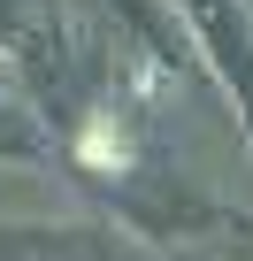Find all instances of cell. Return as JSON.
Returning <instances> with one entry per match:
<instances>
[{"instance_id": "cell-2", "label": "cell", "mask_w": 253, "mask_h": 261, "mask_svg": "<svg viewBox=\"0 0 253 261\" xmlns=\"http://www.w3.org/2000/svg\"><path fill=\"white\" fill-rule=\"evenodd\" d=\"M115 246L92 230H16L0 238V261H107Z\"/></svg>"}, {"instance_id": "cell-3", "label": "cell", "mask_w": 253, "mask_h": 261, "mask_svg": "<svg viewBox=\"0 0 253 261\" xmlns=\"http://www.w3.org/2000/svg\"><path fill=\"white\" fill-rule=\"evenodd\" d=\"M39 23H62L54 0H0V46H16V39L39 31Z\"/></svg>"}, {"instance_id": "cell-1", "label": "cell", "mask_w": 253, "mask_h": 261, "mask_svg": "<svg viewBox=\"0 0 253 261\" xmlns=\"http://www.w3.org/2000/svg\"><path fill=\"white\" fill-rule=\"evenodd\" d=\"M177 16L200 31V46L215 54V69L230 77V92L245 100V123H253V23H245V0H177Z\"/></svg>"}]
</instances>
